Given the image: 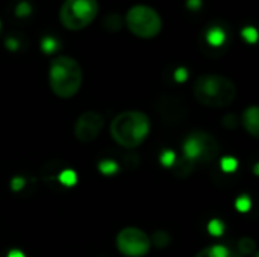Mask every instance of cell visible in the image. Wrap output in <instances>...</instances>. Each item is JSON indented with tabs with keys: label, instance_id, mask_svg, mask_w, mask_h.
Listing matches in <instances>:
<instances>
[{
	"label": "cell",
	"instance_id": "1",
	"mask_svg": "<svg viewBox=\"0 0 259 257\" xmlns=\"http://www.w3.org/2000/svg\"><path fill=\"white\" fill-rule=\"evenodd\" d=\"M150 132V120L141 111L120 112L111 123V138L123 148L140 147Z\"/></svg>",
	"mask_w": 259,
	"mask_h": 257
},
{
	"label": "cell",
	"instance_id": "2",
	"mask_svg": "<svg viewBox=\"0 0 259 257\" xmlns=\"http://www.w3.org/2000/svg\"><path fill=\"white\" fill-rule=\"evenodd\" d=\"M194 98L206 108H226L237 97L235 83L222 74H202L193 86Z\"/></svg>",
	"mask_w": 259,
	"mask_h": 257
},
{
	"label": "cell",
	"instance_id": "3",
	"mask_svg": "<svg viewBox=\"0 0 259 257\" xmlns=\"http://www.w3.org/2000/svg\"><path fill=\"white\" fill-rule=\"evenodd\" d=\"M82 67L71 56H56L49 67V85L59 98H71L82 86Z\"/></svg>",
	"mask_w": 259,
	"mask_h": 257
},
{
	"label": "cell",
	"instance_id": "4",
	"mask_svg": "<svg viewBox=\"0 0 259 257\" xmlns=\"http://www.w3.org/2000/svg\"><path fill=\"white\" fill-rule=\"evenodd\" d=\"M129 32L138 38L150 39L162 30L161 15L149 5H134L127 9L124 17Z\"/></svg>",
	"mask_w": 259,
	"mask_h": 257
},
{
	"label": "cell",
	"instance_id": "5",
	"mask_svg": "<svg viewBox=\"0 0 259 257\" xmlns=\"http://www.w3.org/2000/svg\"><path fill=\"white\" fill-rule=\"evenodd\" d=\"M97 14V0H65L59 9V20L65 29L76 32L90 26Z\"/></svg>",
	"mask_w": 259,
	"mask_h": 257
},
{
	"label": "cell",
	"instance_id": "6",
	"mask_svg": "<svg viewBox=\"0 0 259 257\" xmlns=\"http://www.w3.org/2000/svg\"><path fill=\"white\" fill-rule=\"evenodd\" d=\"M182 151H184V159L196 165L197 162L205 164L211 162L219 156L220 147L217 139L203 130L191 132L182 144Z\"/></svg>",
	"mask_w": 259,
	"mask_h": 257
},
{
	"label": "cell",
	"instance_id": "7",
	"mask_svg": "<svg viewBox=\"0 0 259 257\" xmlns=\"http://www.w3.org/2000/svg\"><path fill=\"white\" fill-rule=\"evenodd\" d=\"M115 245L124 257H144L150 251L152 242L144 230L138 227H126L118 232Z\"/></svg>",
	"mask_w": 259,
	"mask_h": 257
},
{
	"label": "cell",
	"instance_id": "8",
	"mask_svg": "<svg viewBox=\"0 0 259 257\" xmlns=\"http://www.w3.org/2000/svg\"><path fill=\"white\" fill-rule=\"evenodd\" d=\"M105 118L96 111H85L74 123V136L80 142H93L103 129Z\"/></svg>",
	"mask_w": 259,
	"mask_h": 257
},
{
	"label": "cell",
	"instance_id": "9",
	"mask_svg": "<svg viewBox=\"0 0 259 257\" xmlns=\"http://www.w3.org/2000/svg\"><path fill=\"white\" fill-rule=\"evenodd\" d=\"M241 123L244 126V129L249 132V135H252L253 138L259 136V108L258 106H249L244 109L243 112V118Z\"/></svg>",
	"mask_w": 259,
	"mask_h": 257
},
{
	"label": "cell",
	"instance_id": "10",
	"mask_svg": "<svg viewBox=\"0 0 259 257\" xmlns=\"http://www.w3.org/2000/svg\"><path fill=\"white\" fill-rule=\"evenodd\" d=\"M194 257H235L234 253L231 251L229 247L223 245V244H215V245H209L203 250H200Z\"/></svg>",
	"mask_w": 259,
	"mask_h": 257
},
{
	"label": "cell",
	"instance_id": "11",
	"mask_svg": "<svg viewBox=\"0 0 259 257\" xmlns=\"http://www.w3.org/2000/svg\"><path fill=\"white\" fill-rule=\"evenodd\" d=\"M206 39H208V42H209L211 45L220 47V45L225 44V41H226V33H225L222 29H219V27H212V29L208 32Z\"/></svg>",
	"mask_w": 259,
	"mask_h": 257
},
{
	"label": "cell",
	"instance_id": "12",
	"mask_svg": "<svg viewBox=\"0 0 259 257\" xmlns=\"http://www.w3.org/2000/svg\"><path fill=\"white\" fill-rule=\"evenodd\" d=\"M238 251L243 256H252L256 253V244L250 238H241L238 241Z\"/></svg>",
	"mask_w": 259,
	"mask_h": 257
},
{
	"label": "cell",
	"instance_id": "13",
	"mask_svg": "<svg viewBox=\"0 0 259 257\" xmlns=\"http://www.w3.org/2000/svg\"><path fill=\"white\" fill-rule=\"evenodd\" d=\"M150 242L158 247V248H165L168 244H170V235L164 230H156L153 235H152V239Z\"/></svg>",
	"mask_w": 259,
	"mask_h": 257
},
{
	"label": "cell",
	"instance_id": "14",
	"mask_svg": "<svg viewBox=\"0 0 259 257\" xmlns=\"http://www.w3.org/2000/svg\"><path fill=\"white\" fill-rule=\"evenodd\" d=\"M118 170L117 164L114 161H109V159H105L99 164V171L102 174H106V176H111V174H115Z\"/></svg>",
	"mask_w": 259,
	"mask_h": 257
},
{
	"label": "cell",
	"instance_id": "15",
	"mask_svg": "<svg viewBox=\"0 0 259 257\" xmlns=\"http://www.w3.org/2000/svg\"><path fill=\"white\" fill-rule=\"evenodd\" d=\"M184 111H185V108H182V106H179V105H175V115L170 117V121H173V120H175V121H179V120L182 118L181 115H184ZM168 112L173 114V111H167V106H164V105L159 108V114L164 115V118L167 117Z\"/></svg>",
	"mask_w": 259,
	"mask_h": 257
},
{
	"label": "cell",
	"instance_id": "16",
	"mask_svg": "<svg viewBox=\"0 0 259 257\" xmlns=\"http://www.w3.org/2000/svg\"><path fill=\"white\" fill-rule=\"evenodd\" d=\"M59 180H61V183L65 185V186H73V185L76 183L77 177H76V173H74V171L65 170V171H62V174L59 176Z\"/></svg>",
	"mask_w": 259,
	"mask_h": 257
},
{
	"label": "cell",
	"instance_id": "17",
	"mask_svg": "<svg viewBox=\"0 0 259 257\" xmlns=\"http://www.w3.org/2000/svg\"><path fill=\"white\" fill-rule=\"evenodd\" d=\"M208 230H209L211 235L220 236V235L223 233V230H225V224H223L220 220H212V221L209 223V226H208Z\"/></svg>",
	"mask_w": 259,
	"mask_h": 257
},
{
	"label": "cell",
	"instance_id": "18",
	"mask_svg": "<svg viewBox=\"0 0 259 257\" xmlns=\"http://www.w3.org/2000/svg\"><path fill=\"white\" fill-rule=\"evenodd\" d=\"M243 36H244V39H246L247 42L255 44V42H256V39H258V32H256V29H255V27L249 26V27L243 29Z\"/></svg>",
	"mask_w": 259,
	"mask_h": 257
},
{
	"label": "cell",
	"instance_id": "19",
	"mask_svg": "<svg viewBox=\"0 0 259 257\" xmlns=\"http://www.w3.org/2000/svg\"><path fill=\"white\" fill-rule=\"evenodd\" d=\"M161 164L165 165V167H173L176 164V155L173 151H170V150L164 151L161 155Z\"/></svg>",
	"mask_w": 259,
	"mask_h": 257
},
{
	"label": "cell",
	"instance_id": "20",
	"mask_svg": "<svg viewBox=\"0 0 259 257\" xmlns=\"http://www.w3.org/2000/svg\"><path fill=\"white\" fill-rule=\"evenodd\" d=\"M237 167H238V164H237V161H235L234 158H223V159H222V168H223L226 173L235 171Z\"/></svg>",
	"mask_w": 259,
	"mask_h": 257
},
{
	"label": "cell",
	"instance_id": "21",
	"mask_svg": "<svg viewBox=\"0 0 259 257\" xmlns=\"http://www.w3.org/2000/svg\"><path fill=\"white\" fill-rule=\"evenodd\" d=\"M235 206H237V209H238L240 212H247V211H250L252 203H250V198H249V197L243 195V197H240V198L235 201Z\"/></svg>",
	"mask_w": 259,
	"mask_h": 257
},
{
	"label": "cell",
	"instance_id": "22",
	"mask_svg": "<svg viewBox=\"0 0 259 257\" xmlns=\"http://www.w3.org/2000/svg\"><path fill=\"white\" fill-rule=\"evenodd\" d=\"M41 47H42V50H44L46 53H52V52H55V48H56V45H55V39H52V38H46V39L42 41Z\"/></svg>",
	"mask_w": 259,
	"mask_h": 257
},
{
	"label": "cell",
	"instance_id": "23",
	"mask_svg": "<svg viewBox=\"0 0 259 257\" xmlns=\"http://www.w3.org/2000/svg\"><path fill=\"white\" fill-rule=\"evenodd\" d=\"M223 126H226L228 129L237 127V126H238V124H237V117H235V115H226V117L223 118Z\"/></svg>",
	"mask_w": 259,
	"mask_h": 257
},
{
	"label": "cell",
	"instance_id": "24",
	"mask_svg": "<svg viewBox=\"0 0 259 257\" xmlns=\"http://www.w3.org/2000/svg\"><path fill=\"white\" fill-rule=\"evenodd\" d=\"M187 77H188V73H187V70H184V68H179V70L175 73V79H176L178 82H184Z\"/></svg>",
	"mask_w": 259,
	"mask_h": 257
},
{
	"label": "cell",
	"instance_id": "25",
	"mask_svg": "<svg viewBox=\"0 0 259 257\" xmlns=\"http://www.w3.org/2000/svg\"><path fill=\"white\" fill-rule=\"evenodd\" d=\"M23 185H24V180H23V179H14V180H12V189H14V191L20 189Z\"/></svg>",
	"mask_w": 259,
	"mask_h": 257
},
{
	"label": "cell",
	"instance_id": "26",
	"mask_svg": "<svg viewBox=\"0 0 259 257\" xmlns=\"http://www.w3.org/2000/svg\"><path fill=\"white\" fill-rule=\"evenodd\" d=\"M8 257H24L20 251H17V250H14V251H11L9 254H8Z\"/></svg>",
	"mask_w": 259,
	"mask_h": 257
},
{
	"label": "cell",
	"instance_id": "27",
	"mask_svg": "<svg viewBox=\"0 0 259 257\" xmlns=\"http://www.w3.org/2000/svg\"><path fill=\"white\" fill-rule=\"evenodd\" d=\"M252 257H259L258 253H255V254H252Z\"/></svg>",
	"mask_w": 259,
	"mask_h": 257
},
{
	"label": "cell",
	"instance_id": "28",
	"mask_svg": "<svg viewBox=\"0 0 259 257\" xmlns=\"http://www.w3.org/2000/svg\"><path fill=\"white\" fill-rule=\"evenodd\" d=\"M100 257H102V256H100Z\"/></svg>",
	"mask_w": 259,
	"mask_h": 257
}]
</instances>
